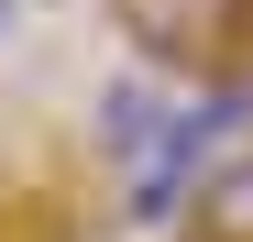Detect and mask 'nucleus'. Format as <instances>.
Instances as JSON below:
<instances>
[{"label": "nucleus", "mask_w": 253, "mask_h": 242, "mask_svg": "<svg viewBox=\"0 0 253 242\" xmlns=\"http://www.w3.org/2000/svg\"><path fill=\"white\" fill-rule=\"evenodd\" d=\"M198 242H253V143H231V165L198 187Z\"/></svg>", "instance_id": "7ed1b4c3"}, {"label": "nucleus", "mask_w": 253, "mask_h": 242, "mask_svg": "<svg viewBox=\"0 0 253 242\" xmlns=\"http://www.w3.org/2000/svg\"><path fill=\"white\" fill-rule=\"evenodd\" d=\"M11 11H22V0H0V33H11Z\"/></svg>", "instance_id": "20e7f679"}, {"label": "nucleus", "mask_w": 253, "mask_h": 242, "mask_svg": "<svg viewBox=\"0 0 253 242\" xmlns=\"http://www.w3.org/2000/svg\"><path fill=\"white\" fill-rule=\"evenodd\" d=\"M121 33L143 44V66L220 77L231 44H242V0H121Z\"/></svg>", "instance_id": "f257e3e1"}, {"label": "nucleus", "mask_w": 253, "mask_h": 242, "mask_svg": "<svg viewBox=\"0 0 253 242\" xmlns=\"http://www.w3.org/2000/svg\"><path fill=\"white\" fill-rule=\"evenodd\" d=\"M165 88H143V77H110L99 88V154H121V165H143V154L165 143Z\"/></svg>", "instance_id": "f03ea898"}]
</instances>
